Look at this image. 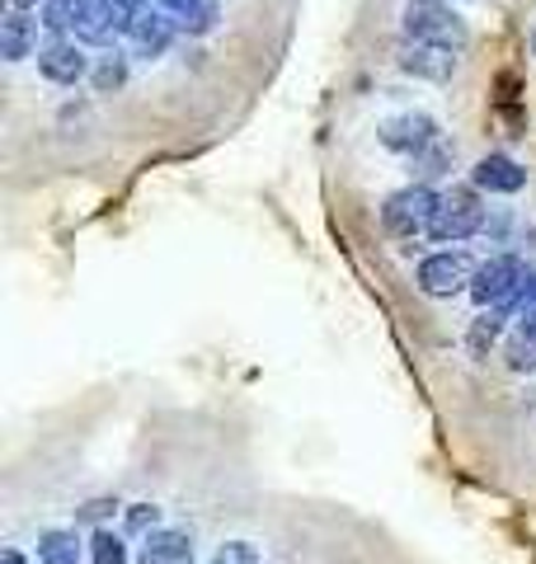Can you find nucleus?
I'll return each instance as SVG.
<instances>
[{
    "label": "nucleus",
    "mask_w": 536,
    "mask_h": 564,
    "mask_svg": "<svg viewBox=\"0 0 536 564\" xmlns=\"http://www.w3.org/2000/svg\"><path fill=\"white\" fill-rule=\"evenodd\" d=\"M400 29L409 43H433L447 52H467L471 47V24L447 6V0H405Z\"/></svg>",
    "instance_id": "obj_1"
},
{
    "label": "nucleus",
    "mask_w": 536,
    "mask_h": 564,
    "mask_svg": "<svg viewBox=\"0 0 536 564\" xmlns=\"http://www.w3.org/2000/svg\"><path fill=\"white\" fill-rule=\"evenodd\" d=\"M109 508H114V503H85V508H81V518H85V522H99L104 513H109Z\"/></svg>",
    "instance_id": "obj_22"
},
{
    "label": "nucleus",
    "mask_w": 536,
    "mask_h": 564,
    "mask_svg": "<svg viewBox=\"0 0 536 564\" xmlns=\"http://www.w3.org/2000/svg\"><path fill=\"white\" fill-rule=\"evenodd\" d=\"M122 85H128V57H122V52H109V57L95 66V90L114 95V90H122Z\"/></svg>",
    "instance_id": "obj_16"
},
{
    "label": "nucleus",
    "mask_w": 536,
    "mask_h": 564,
    "mask_svg": "<svg viewBox=\"0 0 536 564\" xmlns=\"http://www.w3.org/2000/svg\"><path fill=\"white\" fill-rule=\"evenodd\" d=\"M0 564H29V560H24L20 545H6V555H0Z\"/></svg>",
    "instance_id": "obj_23"
},
{
    "label": "nucleus",
    "mask_w": 536,
    "mask_h": 564,
    "mask_svg": "<svg viewBox=\"0 0 536 564\" xmlns=\"http://www.w3.org/2000/svg\"><path fill=\"white\" fill-rule=\"evenodd\" d=\"M89 560L95 564H128V545H122V536H114V532H99L89 536Z\"/></svg>",
    "instance_id": "obj_17"
},
{
    "label": "nucleus",
    "mask_w": 536,
    "mask_h": 564,
    "mask_svg": "<svg viewBox=\"0 0 536 564\" xmlns=\"http://www.w3.org/2000/svg\"><path fill=\"white\" fill-rule=\"evenodd\" d=\"M471 184L480 193H523L527 188V170L513 161V155H480L475 170H471Z\"/></svg>",
    "instance_id": "obj_9"
},
{
    "label": "nucleus",
    "mask_w": 536,
    "mask_h": 564,
    "mask_svg": "<svg viewBox=\"0 0 536 564\" xmlns=\"http://www.w3.org/2000/svg\"><path fill=\"white\" fill-rule=\"evenodd\" d=\"M400 70H409V76H419V80H452V70H457V52H447V47H433V43H409L400 47Z\"/></svg>",
    "instance_id": "obj_10"
},
{
    "label": "nucleus",
    "mask_w": 536,
    "mask_h": 564,
    "mask_svg": "<svg viewBox=\"0 0 536 564\" xmlns=\"http://www.w3.org/2000/svg\"><path fill=\"white\" fill-rule=\"evenodd\" d=\"M39 70L52 85H76L89 76V57H85V43L71 39V33H52V39L39 47Z\"/></svg>",
    "instance_id": "obj_6"
},
{
    "label": "nucleus",
    "mask_w": 536,
    "mask_h": 564,
    "mask_svg": "<svg viewBox=\"0 0 536 564\" xmlns=\"http://www.w3.org/2000/svg\"><path fill=\"white\" fill-rule=\"evenodd\" d=\"M513 334H517V339H527V344H536V306H527V311H523V321H517V329H513Z\"/></svg>",
    "instance_id": "obj_21"
},
{
    "label": "nucleus",
    "mask_w": 536,
    "mask_h": 564,
    "mask_svg": "<svg viewBox=\"0 0 536 564\" xmlns=\"http://www.w3.org/2000/svg\"><path fill=\"white\" fill-rule=\"evenodd\" d=\"M490 212L485 203H480V188H452L442 193V203L433 212V226H428V236H433L438 245H457V240H471L475 231H485Z\"/></svg>",
    "instance_id": "obj_2"
},
{
    "label": "nucleus",
    "mask_w": 536,
    "mask_h": 564,
    "mask_svg": "<svg viewBox=\"0 0 536 564\" xmlns=\"http://www.w3.org/2000/svg\"><path fill=\"white\" fill-rule=\"evenodd\" d=\"M151 6H160V10H170V14H174L179 6H184V0H151Z\"/></svg>",
    "instance_id": "obj_24"
},
{
    "label": "nucleus",
    "mask_w": 536,
    "mask_h": 564,
    "mask_svg": "<svg viewBox=\"0 0 536 564\" xmlns=\"http://www.w3.org/2000/svg\"><path fill=\"white\" fill-rule=\"evenodd\" d=\"M95 0H43V29L47 33H76Z\"/></svg>",
    "instance_id": "obj_14"
},
{
    "label": "nucleus",
    "mask_w": 536,
    "mask_h": 564,
    "mask_svg": "<svg viewBox=\"0 0 536 564\" xmlns=\"http://www.w3.org/2000/svg\"><path fill=\"white\" fill-rule=\"evenodd\" d=\"M174 39H179V24H174V14L160 10V6H141L132 14V24H128V47H132V57H141V62L165 57Z\"/></svg>",
    "instance_id": "obj_5"
},
{
    "label": "nucleus",
    "mask_w": 536,
    "mask_h": 564,
    "mask_svg": "<svg viewBox=\"0 0 536 564\" xmlns=\"http://www.w3.org/2000/svg\"><path fill=\"white\" fill-rule=\"evenodd\" d=\"M504 358L513 372H536V344L527 339H517V334H508V348H504Z\"/></svg>",
    "instance_id": "obj_19"
},
{
    "label": "nucleus",
    "mask_w": 536,
    "mask_h": 564,
    "mask_svg": "<svg viewBox=\"0 0 536 564\" xmlns=\"http://www.w3.org/2000/svg\"><path fill=\"white\" fill-rule=\"evenodd\" d=\"M137 564H193V541L170 527H156L151 536H141V555Z\"/></svg>",
    "instance_id": "obj_12"
},
{
    "label": "nucleus",
    "mask_w": 536,
    "mask_h": 564,
    "mask_svg": "<svg viewBox=\"0 0 536 564\" xmlns=\"http://www.w3.org/2000/svg\"><path fill=\"white\" fill-rule=\"evenodd\" d=\"M10 6H20V10H33V6H39V0H10Z\"/></svg>",
    "instance_id": "obj_25"
},
{
    "label": "nucleus",
    "mask_w": 536,
    "mask_h": 564,
    "mask_svg": "<svg viewBox=\"0 0 536 564\" xmlns=\"http://www.w3.org/2000/svg\"><path fill=\"white\" fill-rule=\"evenodd\" d=\"M39 24H43V20H33L29 10L14 6L6 20H0V57H6V62L33 57V52H39Z\"/></svg>",
    "instance_id": "obj_11"
},
{
    "label": "nucleus",
    "mask_w": 536,
    "mask_h": 564,
    "mask_svg": "<svg viewBox=\"0 0 536 564\" xmlns=\"http://www.w3.org/2000/svg\"><path fill=\"white\" fill-rule=\"evenodd\" d=\"M81 536L76 532H62V527H52V532L39 536V564H81Z\"/></svg>",
    "instance_id": "obj_15"
},
{
    "label": "nucleus",
    "mask_w": 536,
    "mask_h": 564,
    "mask_svg": "<svg viewBox=\"0 0 536 564\" xmlns=\"http://www.w3.org/2000/svg\"><path fill=\"white\" fill-rule=\"evenodd\" d=\"M527 273V263L517 259V254H494L480 263V273L471 282V296H475V306H499V302H508V296L517 292V282H523Z\"/></svg>",
    "instance_id": "obj_7"
},
{
    "label": "nucleus",
    "mask_w": 536,
    "mask_h": 564,
    "mask_svg": "<svg viewBox=\"0 0 536 564\" xmlns=\"http://www.w3.org/2000/svg\"><path fill=\"white\" fill-rule=\"evenodd\" d=\"M532 52H536V33H532Z\"/></svg>",
    "instance_id": "obj_27"
},
{
    "label": "nucleus",
    "mask_w": 536,
    "mask_h": 564,
    "mask_svg": "<svg viewBox=\"0 0 536 564\" xmlns=\"http://www.w3.org/2000/svg\"><path fill=\"white\" fill-rule=\"evenodd\" d=\"M438 203H442V193H433L428 184H405V188H396V193H390V198L382 203V226H386L390 236L409 240V236H419V231H428V226H433Z\"/></svg>",
    "instance_id": "obj_3"
},
{
    "label": "nucleus",
    "mask_w": 536,
    "mask_h": 564,
    "mask_svg": "<svg viewBox=\"0 0 536 564\" xmlns=\"http://www.w3.org/2000/svg\"><path fill=\"white\" fill-rule=\"evenodd\" d=\"M480 273V263L467 250H438L419 263V292L428 296H457V292H471V282Z\"/></svg>",
    "instance_id": "obj_4"
},
{
    "label": "nucleus",
    "mask_w": 536,
    "mask_h": 564,
    "mask_svg": "<svg viewBox=\"0 0 536 564\" xmlns=\"http://www.w3.org/2000/svg\"><path fill=\"white\" fill-rule=\"evenodd\" d=\"M212 564H259V551L249 541H226L217 555H212Z\"/></svg>",
    "instance_id": "obj_20"
},
{
    "label": "nucleus",
    "mask_w": 536,
    "mask_h": 564,
    "mask_svg": "<svg viewBox=\"0 0 536 564\" xmlns=\"http://www.w3.org/2000/svg\"><path fill=\"white\" fill-rule=\"evenodd\" d=\"M118 6H128V10H141V6H147V0H118Z\"/></svg>",
    "instance_id": "obj_26"
},
{
    "label": "nucleus",
    "mask_w": 536,
    "mask_h": 564,
    "mask_svg": "<svg viewBox=\"0 0 536 564\" xmlns=\"http://www.w3.org/2000/svg\"><path fill=\"white\" fill-rule=\"evenodd\" d=\"M174 24H179V33H189V39H207V33L222 24V0H184V6L174 10Z\"/></svg>",
    "instance_id": "obj_13"
},
{
    "label": "nucleus",
    "mask_w": 536,
    "mask_h": 564,
    "mask_svg": "<svg viewBox=\"0 0 536 564\" xmlns=\"http://www.w3.org/2000/svg\"><path fill=\"white\" fill-rule=\"evenodd\" d=\"M442 132L428 113H400V118H386L382 122V147L400 151V155H424L428 147H438Z\"/></svg>",
    "instance_id": "obj_8"
},
{
    "label": "nucleus",
    "mask_w": 536,
    "mask_h": 564,
    "mask_svg": "<svg viewBox=\"0 0 536 564\" xmlns=\"http://www.w3.org/2000/svg\"><path fill=\"white\" fill-rule=\"evenodd\" d=\"M160 527V508L156 503H132L128 508V536H151Z\"/></svg>",
    "instance_id": "obj_18"
}]
</instances>
